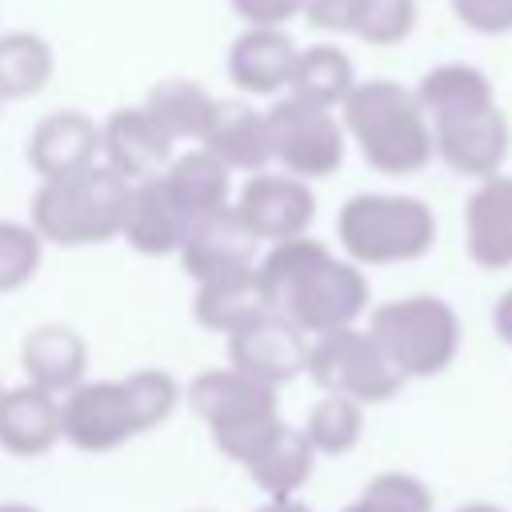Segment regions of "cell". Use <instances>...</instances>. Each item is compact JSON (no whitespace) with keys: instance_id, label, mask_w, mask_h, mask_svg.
I'll use <instances>...</instances> for the list:
<instances>
[{"instance_id":"obj_1","label":"cell","mask_w":512,"mask_h":512,"mask_svg":"<svg viewBox=\"0 0 512 512\" xmlns=\"http://www.w3.org/2000/svg\"><path fill=\"white\" fill-rule=\"evenodd\" d=\"M260 276H264L268 308H276L280 316L300 324L308 336L348 328L372 304L364 268L356 260L332 252L324 240H316L308 232L268 244L264 260H260Z\"/></svg>"},{"instance_id":"obj_2","label":"cell","mask_w":512,"mask_h":512,"mask_svg":"<svg viewBox=\"0 0 512 512\" xmlns=\"http://www.w3.org/2000/svg\"><path fill=\"white\" fill-rule=\"evenodd\" d=\"M180 404V380L164 368H136L116 380H80L60 400L64 440L80 452H112L164 424Z\"/></svg>"},{"instance_id":"obj_3","label":"cell","mask_w":512,"mask_h":512,"mask_svg":"<svg viewBox=\"0 0 512 512\" xmlns=\"http://www.w3.org/2000/svg\"><path fill=\"white\" fill-rule=\"evenodd\" d=\"M336 112L364 164L380 176H416L436 160L432 124L400 80H356Z\"/></svg>"},{"instance_id":"obj_4","label":"cell","mask_w":512,"mask_h":512,"mask_svg":"<svg viewBox=\"0 0 512 512\" xmlns=\"http://www.w3.org/2000/svg\"><path fill=\"white\" fill-rule=\"evenodd\" d=\"M128 188L132 180H124L104 160L68 176L40 180V188L32 192L28 224L40 232L44 244H56V248L108 244L124 228Z\"/></svg>"},{"instance_id":"obj_5","label":"cell","mask_w":512,"mask_h":512,"mask_svg":"<svg viewBox=\"0 0 512 512\" xmlns=\"http://www.w3.org/2000/svg\"><path fill=\"white\" fill-rule=\"evenodd\" d=\"M436 212L408 192H356L336 212V240L360 268L412 264L436 248Z\"/></svg>"},{"instance_id":"obj_6","label":"cell","mask_w":512,"mask_h":512,"mask_svg":"<svg viewBox=\"0 0 512 512\" xmlns=\"http://www.w3.org/2000/svg\"><path fill=\"white\" fill-rule=\"evenodd\" d=\"M368 332L388 352L404 380L444 376L464 344V328L456 308L436 292H412L384 300L368 312Z\"/></svg>"},{"instance_id":"obj_7","label":"cell","mask_w":512,"mask_h":512,"mask_svg":"<svg viewBox=\"0 0 512 512\" xmlns=\"http://www.w3.org/2000/svg\"><path fill=\"white\" fill-rule=\"evenodd\" d=\"M184 396H188L192 412L204 420L216 452H224L236 464H244L256 452V444L284 420L276 388L232 368V364L196 372L188 380Z\"/></svg>"},{"instance_id":"obj_8","label":"cell","mask_w":512,"mask_h":512,"mask_svg":"<svg viewBox=\"0 0 512 512\" xmlns=\"http://www.w3.org/2000/svg\"><path fill=\"white\" fill-rule=\"evenodd\" d=\"M304 372L312 376V384L320 392L348 396L364 408L368 404H388L408 384L396 372V364L388 360V352L376 344V336L368 328H356V324L312 336Z\"/></svg>"},{"instance_id":"obj_9","label":"cell","mask_w":512,"mask_h":512,"mask_svg":"<svg viewBox=\"0 0 512 512\" xmlns=\"http://www.w3.org/2000/svg\"><path fill=\"white\" fill-rule=\"evenodd\" d=\"M264 116H268L272 160L280 164V172L300 180H324L340 172L348 152V132L336 108H324L288 92V96H276Z\"/></svg>"},{"instance_id":"obj_10","label":"cell","mask_w":512,"mask_h":512,"mask_svg":"<svg viewBox=\"0 0 512 512\" xmlns=\"http://www.w3.org/2000/svg\"><path fill=\"white\" fill-rule=\"evenodd\" d=\"M428 124H432L436 160L448 172L468 176V180L504 172V164L512 156V120L496 96L432 112Z\"/></svg>"},{"instance_id":"obj_11","label":"cell","mask_w":512,"mask_h":512,"mask_svg":"<svg viewBox=\"0 0 512 512\" xmlns=\"http://www.w3.org/2000/svg\"><path fill=\"white\" fill-rule=\"evenodd\" d=\"M224 340H228V364L272 384V388H280L304 372L308 344H312V336L300 324H292L288 316H280L276 308H264L260 316H252L248 324L228 332Z\"/></svg>"},{"instance_id":"obj_12","label":"cell","mask_w":512,"mask_h":512,"mask_svg":"<svg viewBox=\"0 0 512 512\" xmlns=\"http://www.w3.org/2000/svg\"><path fill=\"white\" fill-rule=\"evenodd\" d=\"M236 212L260 244L304 236L316 220V192L288 172H252L236 192Z\"/></svg>"},{"instance_id":"obj_13","label":"cell","mask_w":512,"mask_h":512,"mask_svg":"<svg viewBox=\"0 0 512 512\" xmlns=\"http://www.w3.org/2000/svg\"><path fill=\"white\" fill-rule=\"evenodd\" d=\"M464 252L480 272L512 268V172L472 180L464 200Z\"/></svg>"},{"instance_id":"obj_14","label":"cell","mask_w":512,"mask_h":512,"mask_svg":"<svg viewBox=\"0 0 512 512\" xmlns=\"http://www.w3.org/2000/svg\"><path fill=\"white\" fill-rule=\"evenodd\" d=\"M256 248H260V240L248 232L236 204L228 200V204L188 220V232H184L176 256L192 280H204V276H216V272H228L240 264H256Z\"/></svg>"},{"instance_id":"obj_15","label":"cell","mask_w":512,"mask_h":512,"mask_svg":"<svg viewBox=\"0 0 512 512\" xmlns=\"http://www.w3.org/2000/svg\"><path fill=\"white\" fill-rule=\"evenodd\" d=\"M24 160L40 180L80 172L100 160V124L80 108L48 112L24 140Z\"/></svg>"},{"instance_id":"obj_16","label":"cell","mask_w":512,"mask_h":512,"mask_svg":"<svg viewBox=\"0 0 512 512\" xmlns=\"http://www.w3.org/2000/svg\"><path fill=\"white\" fill-rule=\"evenodd\" d=\"M188 212L168 188L164 172H152L144 180H132L128 188V208H124V228L120 236L140 252V256H176L184 232H188Z\"/></svg>"},{"instance_id":"obj_17","label":"cell","mask_w":512,"mask_h":512,"mask_svg":"<svg viewBox=\"0 0 512 512\" xmlns=\"http://www.w3.org/2000/svg\"><path fill=\"white\" fill-rule=\"evenodd\" d=\"M176 140L156 124V116L136 104V108H116L100 124V160L116 168L124 180H144L160 172L172 160Z\"/></svg>"},{"instance_id":"obj_18","label":"cell","mask_w":512,"mask_h":512,"mask_svg":"<svg viewBox=\"0 0 512 512\" xmlns=\"http://www.w3.org/2000/svg\"><path fill=\"white\" fill-rule=\"evenodd\" d=\"M296 44L284 28H260L248 24L232 48H228V80L244 92V96H276L288 88L292 80V64H296Z\"/></svg>"},{"instance_id":"obj_19","label":"cell","mask_w":512,"mask_h":512,"mask_svg":"<svg viewBox=\"0 0 512 512\" xmlns=\"http://www.w3.org/2000/svg\"><path fill=\"white\" fill-rule=\"evenodd\" d=\"M64 440L60 396L36 384L0 392V448L8 456H44Z\"/></svg>"},{"instance_id":"obj_20","label":"cell","mask_w":512,"mask_h":512,"mask_svg":"<svg viewBox=\"0 0 512 512\" xmlns=\"http://www.w3.org/2000/svg\"><path fill=\"white\" fill-rule=\"evenodd\" d=\"M264 308H268V292H264L260 264H240V268H228V272L196 280L192 316L208 332L228 336L240 324H248L252 316H260Z\"/></svg>"},{"instance_id":"obj_21","label":"cell","mask_w":512,"mask_h":512,"mask_svg":"<svg viewBox=\"0 0 512 512\" xmlns=\"http://www.w3.org/2000/svg\"><path fill=\"white\" fill-rule=\"evenodd\" d=\"M216 160H224L228 172H264L272 164V140H268V116L256 112L248 100H216L212 124L200 140Z\"/></svg>"},{"instance_id":"obj_22","label":"cell","mask_w":512,"mask_h":512,"mask_svg":"<svg viewBox=\"0 0 512 512\" xmlns=\"http://www.w3.org/2000/svg\"><path fill=\"white\" fill-rule=\"evenodd\" d=\"M312 468H316V448L308 444L304 428H292V424H284V420H280V424L256 444V452L244 460L248 480H252L268 500L296 496V492L312 480Z\"/></svg>"},{"instance_id":"obj_23","label":"cell","mask_w":512,"mask_h":512,"mask_svg":"<svg viewBox=\"0 0 512 512\" xmlns=\"http://www.w3.org/2000/svg\"><path fill=\"white\" fill-rule=\"evenodd\" d=\"M20 368H24L28 384L64 396L88 372V344L68 324H40L20 344Z\"/></svg>"},{"instance_id":"obj_24","label":"cell","mask_w":512,"mask_h":512,"mask_svg":"<svg viewBox=\"0 0 512 512\" xmlns=\"http://www.w3.org/2000/svg\"><path fill=\"white\" fill-rule=\"evenodd\" d=\"M144 108L156 116V124L180 144V140H204L208 124H212V112H216V96L184 76H168L160 84L148 88L144 96Z\"/></svg>"},{"instance_id":"obj_25","label":"cell","mask_w":512,"mask_h":512,"mask_svg":"<svg viewBox=\"0 0 512 512\" xmlns=\"http://www.w3.org/2000/svg\"><path fill=\"white\" fill-rule=\"evenodd\" d=\"M352 88H356V64H352V56L344 48H336V44H312V48H300L296 52L292 80H288V92L292 96L312 100V104H324V108H340Z\"/></svg>"},{"instance_id":"obj_26","label":"cell","mask_w":512,"mask_h":512,"mask_svg":"<svg viewBox=\"0 0 512 512\" xmlns=\"http://www.w3.org/2000/svg\"><path fill=\"white\" fill-rule=\"evenodd\" d=\"M160 172H164L168 188L176 192V200L184 204L188 216L212 212V208H220V204L232 200V172H228L224 160H216L208 148L180 152V156H172Z\"/></svg>"},{"instance_id":"obj_27","label":"cell","mask_w":512,"mask_h":512,"mask_svg":"<svg viewBox=\"0 0 512 512\" xmlns=\"http://www.w3.org/2000/svg\"><path fill=\"white\" fill-rule=\"evenodd\" d=\"M52 72H56V52L44 36L28 28L0 32V104L44 92Z\"/></svg>"},{"instance_id":"obj_28","label":"cell","mask_w":512,"mask_h":512,"mask_svg":"<svg viewBox=\"0 0 512 512\" xmlns=\"http://www.w3.org/2000/svg\"><path fill=\"white\" fill-rule=\"evenodd\" d=\"M304 436L316 448V456H344V452H352L360 444V436H364V404H356L348 396H336V392H324L308 408Z\"/></svg>"},{"instance_id":"obj_29","label":"cell","mask_w":512,"mask_h":512,"mask_svg":"<svg viewBox=\"0 0 512 512\" xmlns=\"http://www.w3.org/2000/svg\"><path fill=\"white\" fill-rule=\"evenodd\" d=\"M340 512H436V496L416 472L388 468V472H376L360 488V496Z\"/></svg>"},{"instance_id":"obj_30","label":"cell","mask_w":512,"mask_h":512,"mask_svg":"<svg viewBox=\"0 0 512 512\" xmlns=\"http://www.w3.org/2000/svg\"><path fill=\"white\" fill-rule=\"evenodd\" d=\"M44 260V240L32 224L0 220V296L32 284Z\"/></svg>"},{"instance_id":"obj_31","label":"cell","mask_w":512,"mask_h":512,"mask_svg":"<svg viewBox=\"0 0 512 512\" xmlns=\"http://www.w3.org/2000/svg\"><path fill=\"white\" fill-rule=\"evenodd\" d=\"M416 32V0H364L352 24V36L372 48L404 44Z\"/></svg>"},{"instance_id":"obj_32","label":"cell","mask_w":512,"mask_h":512,"mask_svg":"<svg viewBox=\"0 0 512 512\" xmlns=\"http://www.w3.org/2000/svg\"><path fill=\"white\" fill-rule=\"evenodd\" d=\"M452 16L476 36H512V0H448Z\"/></svg>"},{"instance_id":"obj_33","label":"cell","mask_w":512,"mask_h":512,"mask_svg":"<svg viewBox=\"0 0 512 512\" xmlns=\"http://www.w3.org/2000/svg\"><path fill=\"white\" fill-rule=\"evenodd\" d=\"M360 4H364V0H304L300 16H304L312 28H320V32H336V36H340V32H352Z\"/></svg>"},{"instance_id":"obj_34","label":"cell","mask_w":512,"mask_h":512,"mask_svg":"<svg viewBox=\"0 0 512 512\" xmlns=\"http://www.w3.org/2000/svg\"><path fill=\"white\" fill-rule=\"evenodd\" d=\"M228 4L244 24H260V28H284L304 8V0H228Z\"/></svg>"},{"instance_id":"obj_35","label":"cell","mask_w":512,"mask_h":512,"mask_svg":"<svg viewBox=\"0 0 512 512\" xmlns=\"http://www.w3.org/2000/svg\"><path fill=\"white\" fill-rule=\"evenodd\" d=\"M492 332H496V340L504 344V348H512V288H504L496 300H492Z\"/></svg>"},{"instance_id":"obj_36","label":"cell","mask_w":512,"mask_h":512,"mask_svg":"<svg viewBox=\"0 0 512 512\" xmlns=\"http://www.w3.org/2000/svg\"><path fill=\"white\" fill-rule=\"evenodd\" d=\"M252 512H312L304 500H296V496H284V500H264L260 508H252Z\"/></svg>"},{"instance_id":"obj_37","label":"cell","mask_w":512,"mask_h":512,"mask_svg":"<svg viewBox=\"0 0 512 512\" xmlns=\"http://www.w3.org/2000/svg\"><path fill=\"white\" fill-rule=\"evenodd\" d=\"M452 512H512V508L492 504V500H464V504H460V508H452Z\"/></svg>"},{"instance_id":"obj_38","label":"cell","mask_w":512,"mask_h":512,"mask_svg":"<svg viewBox=\"0 0 512 512\" xmlns=\"http://www.w3.org/2000/svg\"><path fill=\"white\" fill-rule=\"evenodd\" d=\"M0 512H40L36 504H20V500H0Z\"/></svg>"},{"instance_id":"obj_39","label":"cell","mask_w":512,"mask_h":512,"mask_svg":"<svg viewBox=\"0 0 512 512\" xmlns=\"http://www.w3.org/2000/svg\"><path fill=\"white\" fill-rule=\"evenodd\" d=\"M192 512H216V508H192Z\"/></svg>"}]
</instances>
